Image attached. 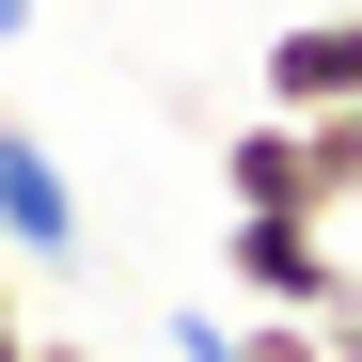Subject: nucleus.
Here are the masks:
<instances>
[{
	"label": "nucleus",
	"instance_id": "nucleus-1",
	"mask_svg": "<svg viewBox=\"0 0 362 362\" xmlns=\"http://www.w3.org/2000/svg\"><path fill=\"white\" fill-rule=\"evenodd\" d=\"M221 284H236V315H362V252H346V221L315 205H221Z\"/></svg>",
	"mask_w": 362,
	"mask_h": 362
},
{
	"label": "nucleus",
	"instance_id": "nucleus-2",
	"mask_svg": "<svg viewBox=\"0 0 362 362\" xmlns=\"http://www.w3.org/2000/svg\"><path fill=\"white\" fill-rule=\"evenodd\" d=\"M0 252H16V268H79V252H95L79 173L47 158V127H32V110H0Z\"/></svg>",
	"mask_w": 362,
	"mask_h": 362
},
{
	"label": "nucleus",
	"instance_id": "nucleus-3",
	"mask_svg": "<svg viewBox=\"0 0 362 362\" xmlns=\"http://www.w3.org/2000/svg\"><path fill=\"white\" fill-rule=\"evenodd\" d=\"M268 110H362V0H299L268 32Z\"/></svg>",
	"mask_w": 362,
	"mask_h": 362
},
{
	"label": "nucleus",
	"instance_id": "nucleus-4",
	"mask_svg": "<svg viewBox=\"0 0 362 362\" xmlns=\"http://www.w3.org/2000/svg\"><path fill=\"white\" fill-rule=\"evenodd\" d=\"M221 205H315V142H299V110H252V127L221 142ZM331 221V205H315Z\"/></svg>",
	"mask_w": 362,
	"mask_h": 362
},
{
	"label": "nucleus",
	"instance_id": "nucleus-5",
	"mask_svg": "<svg viewBox=\"0 0 362 362\" xmlns=\"http://www.w3.org/2000/svg\"><path fill=\"white\" fill-rule=\"evenodd\" d=\"M236 362H331L315 315H236Z\"/></svg>",
	"mask_w": 362,
	"mask_h": 362
},
{
	"label": "nucleus",
	"instance_id": "nucleus-6",
	"mask_svg": "<svg viewBox=\"0 0 362 362\" xmlns=\"http://www.w3.org/2000/svg\"><path fill=\"white\" fill-rule=\"evenodd\" d=\"M173 362H236V315H205V299H189V315H173Z\"/></svg>",
	"mask_w": 362,
	"mask_h": 362
},
{
	"label": "nucleus",
	"instance_id": "nucleus-7",
	"mask_svg": "<svg viewBox=\"0 0 362 362\" xmlns=\"http://www.w3.org/2000/svg\"><path fill=\"white\" fill-rule=\"evenodd\" d=\"M0 362H32V299H16V268H0Z\"/></svg>",
	"mask_w": 362,
	"mask_h": 362
},
{
	"label": "nucleus",
	"instance_id": "nucleus-8",
	"mask_svg": "<svg viewBox=\"0 0 362 362\" xmlns=\"http://www.w3.org/2000/svg\"><path fill=\"white\" fill-rule=\"evenodd\" d=\"M32 362H95V346H64V331H32Z\"/></svg>",
	"mask_w": 362,
	"mask_h": 362
},
{
	"label": "nucleus",
	"instance_id": "nucleus-9",
	"mask_svg": "<svg viewBox=\"0 0 362 362\" xmlns=\"http://www.w3.org/2000/svg\"><path fill=\"white\" fill-rule=\"evenodd\" d=\"M16 32H32V0H0V47H16Z\"/></svg>",
	"mask_w": 362,
	"mask_h": 362
},
{
	"label": "nucleus",
	"instance_id": "nucleus-10",
	"mask_svg": "<svg viewBox=\"0 0 362 362\" xmlns=\"http://www.w3.org/2000/svg\"><path fill=\"white\" fill-rule=\"evenodd\" d=\"M346 236H362V205H346Z\"/></svg>",
	"mask_w": 362,
	"mask_h": 362
}]
</instances>
